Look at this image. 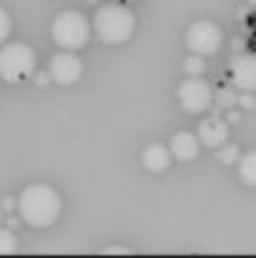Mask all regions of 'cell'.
Segmentation results:
<instances>
[{
	"label": "cell",
	"mask_w": 256,
	"mask_h": 258,
	"mask_svg": "<svg viewBox=\"0 0 256 258\" xmlns=\"http://www.w3.org/2000/svg\"><path fill=\"white\" fill-rule=\"evenodd\" d=\"M15 206H18L23 223H28L33 228H48L58 221L63 201H61L58 190L50 188L48 183H30L28 188H23Z\"/></svg>",
	"instance_id": "obj_1"
},
{
	"label": "cell",
	"mask_w": 256,
	"mask_h": 258,
	"mask_svg": "<svg viewBox=\"0 0 256 258\" xmlns=\"http://www.w3.org/2000/svg\"><path fill=\"white\" fill-rule=\"evenodd\" d=\"M183 71L188 73V76H203L206 73V63H203V55H191V58H186L183 60Z\"/></svg>",
	"instance_id": "obj_14"
},
{
	"label": "cell",
	"mask_w": 256,
	"mask_h": 258,
	"mask_svg": "<svg viewBox=\"0 0 256 258\" xmlns=\"http://www.w3.org/2000/svg\"><path fill=\"white\" fill-rule=\"evenodd\" d=\"M106 253H128V248H108Z\"/></svg>",
	"instance_id": "obj_22"
},
{
	"label": "cell",
	"mask_w": 256,
	"mask_h": 258,
	"mask_svg": "<svg viewBox=\"0 0 256 258\" xmlns=\"http://www.w3.org/2000/svg\"><path fill=\"white\" fill-rule=\"evenodd\" d=\"M93 33L98 35L100 43L106 45H121V43H128L133 30H136V15L131 8L121 5V3H108V5H100L93 15V23H90Z\"/></svg>",
	"instance_id": "obj_2"
},
{
	"label": "cell",
	"mask_w": 256,
	"mask_h": 258,
	"mask_svg": "<svg viewBox=\"0 0 256 258\" xmlns=\"http://www.w3.org/2000/svg\"><path fill=\"white\" fill-rule=\"evenodd\" d=\"M236 103L241 105V108H254L256 100H254V93H241L239 98H236Z\"/></svg>",
	"instance_id": "obj_18"
},
{
	"label": "cell",
	"mask_w": 256,
	"mask_h": 258,
	"mask_svg": "<svg viewBox=\"0 0 256 258\" xmlns=\"http://www.w3.org/2000/svg\"><path fill=\"white\" fill-rule=\"evenodd\" d=\"M18 248V238L10 228H0V256H10Z\"/></svg>",
	"instance_id": "obj_13"
},
{
	"label": "cell",
	"mask_w": 256,
	"mask_h": 258,
	"mask_svg": "<svg viewBox=\"0 0 256 258\" xmlns=\"http://www.w3.org/2000/svg\"><path fill=\"white\" fill-rule=\"evenodd\" d=\"M169 151H171V156H173L176 161L188 163V161L198 158L201 143H198V138H196L193 133H188V131H178V133H173V136H171Z\"/></svg>",
	"instance_id": "obj_10"
},
{
	"label": "cell",
	"mask_w": 256,
	"mask_h": 258,
	"mask_svg": "<svg viewBox=\"0 0 256 258\" xmlns=\"http://www.w3.org/2000/svg\"><path fill=\"white\" fill-rule=\"evenodd\" d=\"M118 3H128V0H118Z\"/></svg>",
	"instance_id": "obj_25"
},
{
	"label": "cell",
	"mask_w": 256,
	"mask_h": 258,
	"mask_svg": "<svg viewBox=\"0 0 256 258\" xmlns=\"http://www.w3.org/2000/svg\"><path fill=\"white\" fill-rule=\"evenodd\" d=\"M171 161H173V156H171L169 146H161V143H151V146L141 153V163H143L151 173L169 171Z\"/></svg>",
	"instance_id": "obj_11"
},
{
	"label": "cell",
	"mask_w": 256,
	"mask_h": 258,
	"mask_svg": "<svg viewBox=\"0 0 256 258\" xmlns=\"http://www.w3.org/2000/svg\"><path fill=\"white\" fill-rule=\"evenodd\" d=\"M221 43H224V33L211 20H196L186 30V45L196 55H203V58L214 55V53H219Z\"/></svg>",
	"instance_id": "obj_5"
},
{
	"label": "cell",
	"mask_w": 256,
	"mask_h": 258,
	"mask_svg": "<svg viewBox=\"0 0 256 258\" xmlns=\"http://www.w3.org/2000/svg\"><path fill=\"white\" fill-rule=\"evenodd\" d=\"M35 50L28 43H3L0 45V81L23 83L35 73Z\"/></svg>",
	"instance_id": "obj_4"
},
{
	"label": "cell",
	"mask_w": 256,
	"mask_h": 258,
	"mask_svg": "<svg viewBox=\"0 0 256 258\" xmlns=\"http://www.w3.org/2000/svg\"><path fill=\"white\" fill-rule=\"evenodd\" d=\"M214 98H216V103H219L221 108H231V105H236V98H239V95L234 93V88L226 86V88H221Z\"/></svg>",
	"instance_id": "obj_16"
},
{
	"label": "cell",
	"mask_w": 256,
	"mask_h": 258,
	"mask_svg": "<svg viewBox=\"0 0 256 258\" xmlns=\"http://www.w3.org/2000/svg\"><path fill=\"white\" fill-rule=\"evenodd\" d=\"M176 95H178L181 108L186 113H193V115L209 110L211 103H214V90H211V86L201 76H188L183 83H178Z\"/></svg>",
	"instance_id": "obj_6"
},
{
	"label": "cell",
	"mask_w": 256,
	"mask_h": 258,
	"mask_svg": "<svg viewBox=\"0 0 256 258\" xmlns=\"http://www.w3.org/2000/svg\"><path fill=\"white\" fill-rule=\"evenodd\" d=\"M236 168H239V178H241V183L254 185L256 188V151H249V153L239 156Z\"/></svg>",
	"instance_id": "obj_12"
},
{
	"label": "cell",
	"mask_w": 256,
	"mask_h": 258,
	"mask_svg": "<svg viewBox=\"0 0 256 258\" xmlns=\"http://www.w3.org/2000/svg\"><path fill=\"white\" fill-rule=\"evenodd\" d=\"M33 81H35V86L45 88L48 86V73H35V76H33Z\"/></svg>",
	"instance_id": "obj_19"
},
{
	"label": "cell",
	"mask_w": 256,
	"mask_h": 258,
	"mask_svg": "<svg viewBox=\"0 0 256 258\" xmlns=\"http://www.w3.org/2000/svg\"><path fill=\"white\" fill-rule=\"evenodd\" d=\"M216 158H219L221 163L231 166V163H236V161H239V148H236V146H231V143H224V146H219V148H216Z\"/></svg>",
	"instance_id": "obj_15"
},
{
	"label": "cell",
	"mask_w": 256,
	"mask_h": 258,
	"mask_svg": "<svg viewBox=\"0 0 256 258\" xmlns=\"http://www.w3.org/2000/svg\"><path fill=\"white\" fill-rule=\"evenodd\" d=\"M81 76H83V63H81V58H78L73 50L56 53V55L48 60V78H50L53 83L73 86Z\"/></svg>",
	"instance_id": "obj_7"
},
{
	"label": "cell",
	"mask_w": 256,
	"mask_h": 258,
	"mask_svg": "<svg viewBox=\"0 0 256 258\" xmlns=\"http://www.w3.org/2000/svg\"><path fill=\"white\" fill-rule=\"evenodd\" d=\"M249 3H251V5H254V8H256V0H249Z\"/></svg>",
	"instance_id": "obj_24"
},
{
	"label": "cell",
	"mask_w": 256,
	"mask_h": 258,
	"mask_svg": "<svg viewBox=\"0 0 256 258\" xmlns=\"http://www.w3.org/2000/svg\"><path fill=\"white\" fill-rule=\"evenodd\" d=\"M196 138L206 148H219L229 141V123L219 115H211V118L198 123V136Z\"/></svg>",
	"instance_id": "obj_9"
},
{
	"label": "cell",
	"mask_w": 256,
	"mask_h": 258,
	"mask_svg": "<svg viewBox=\"0 0 256 258\" xmlns=\"http://www.w3.org/2000/svg\"><path fill=\"white\" fill-rule=\"evenodd\" d=\"M5 223H8V228H10V231H15V228H18V223H20V221H18V216H10V218H8V221H5Z\"/></svg>",
	"instance_id": "obj_21"
},
{
	"label": "cell",
	"mask_w": 256,
	"mask_h": 258,
	"mask_svg": "<svg viewBox=\"0 0 256 258\" xmlns=\"http://www.w3.org/2000/svg\"><path fill=\"white\" fill-rule=\"evenodd\" d=\"M10 30H13V23H10V15H8V10L5 8H0V45L8 40V35H10Z\"/></svg>",
	"instance_id": "obj_17"
},
{
	"label": "cell",
	"mask_w": 256,
	"mask_h": 258,
	"mask_svg": "<svg viewBox=\"0 0 256 258\" xmlns=\"http://www.w3.org/2000/svg\"><path fill=\"white\" fill-rule=\"evenodd\" d=\"M0 226H3V211H0Z\"/></svg>",
	"instance_id": "obj_23"
},
{
	"label": "cell",
	"mask_w": 256,
	"mask_h": 258,
	"mask_svg": "<svg viewBox=\"0 0 256 258\" xmlns=\"http://www.w3.org/2000/svg\"><path fill=\"white\" fill-rule=\"evenodd\" d=\"M90 33H93L90 20L78 10H66V13L56 15L53 28H50V35H53L56 45L63 48V50H73V53L83 50L88 45Z\"/></svg>",
	"instance_id": "obj_3"
},
{
	"label": "cell",
	"mask_w": 256,
	"mask_h": 258,
	"mask_svg": "<svg viewBox=\"0 0 256 258\" xmlns=\"http://www.w3.org/2000/svg\"><path fill=\"white\" fill-rule=\"evenodd\" d=\"M15 203H18V201H15V198H10V196H8V198H3V211H13V208H15Z\"/></svg>",
	"instance_id": "obj_20"
},
{
	"label": "cell",
	"mask_w": 256,
	"mask_h": 258,
	"mask_svg": "<svg viewBox=\"0 0 256 258\" xmlns=\"http://www.w3.org/2000/svg\"><path fill=\"white\" fill-rule=\"evenodd\" d=\"M231 86L241 93H256V55L241 53L231 60Z\"/></svg>",
	"instance_id": "obj_8"
}]
</instances>
